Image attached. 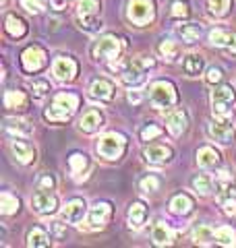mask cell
Instances as JSON below:
<instances>
[{
	"mask_svg": "<svg viewBox=\"0 0 236 248\" xmlns=\"http://www.w3.org/2000/svg\"><path fill=\"white\" fill-rule=\"evenodd\" d=\"M193 242L199 244V246L216 244V230L211 226H207V223H201V226H197L193 232Z\"/></svg>",
	"mask_w": 236,
	"mask_h": 248,
	"instance_id": "cell-32",
	"label": "cell"
},
{
	"mask_svg": "<svg viewBox=\"0 0 236 248\" xmlns=\"http://www.w3.org/2000/svg\"><path fill=\"white\" fill-rule=\"evenodd\" d=\"M222 77H224L222 68H219V66H209V68H207V75H205V83L216 85V83L222 81Z\"/></svg>",
	"mask_w": 236,
	"mask_h": 248,
	"instance_id": "cell-46",
	"label": "cell"
},
{
	"mask_svg": "<svg viewBox=\"0 0 236 248\" xmlns=\"http://www.w3.org/2000/svg\"><path fill=\"white\" fill-rule=\"evenodd\" d=\"M48 64V54L39 46H27L21 54V68L27 75H37L39 71H44Z\"/></svg>",
	"mask_w": 236,
	"mask_h": 248,
	"instance_id": "cell-9",
	"label": "cell"
},
{
	"mask_svg": "<svg viewBox=\"0 0 236 248\" xmlns=\"http://www.w3.org/2000/svg\"><path fill=\"white\" fill-rule=\"evenodd\" d=\"M27 246L31 248H46V246H50V236H48V232H46L44 228H31L27 232Z\"/></svg>",
	"mask_w": 236,
	"mask_h": 248,
	"instance_id": "cell-35",
	"label": "cell"
},
{
	"mask_svg": "<svg viewBox=\"0 0 236 248\" xmlns=\"http://www.w3.org/2000/svg\"><path fill=\"white\" fill-rule=\"evenodd\" d=\"M164 135V128L162 126H157V124H153V122H149V124H145L143 128L139 130V137H141V141H155L157 137H162Z\"/></svg>",
	"mask_w": 236,
	"mask_h": 248,
	"instance_id": "cell-41",
	"label": "cell"
},
{
	"mask_svg": "<svg viewBox=\"0 0 236 248\" xmlns=\"http://www.w3.org/2000/svg\"><path fill=\"white\" fill-rule=\"evenodd\" d=\"M27 23L25 19H21L19 15H15V13H9L6 15V19H4V31H6V35L13 37V40H21V37H25L27 35Z\"/></svg>",
	"mask_w": 236,
	"mask_h": 248,
	"instance_id": "cell-24",
	"label": "cell"
},
{
	"mask_svg": "<svg viewBox=\"0 0 236 248\" xmlns=\"http://www.w3.org/2000/svg\"><path fill=\"white\" fill-rule=\"evenodd\" d=\"M101 0H79L77 2V15H100Z\"/></svg>",
	"mask_w": 236,
	"mask_h": 248,
	"instance_id": "cell-39",
	"label": "cell"
},
{
	"mask_svg": "<svg viewBox=\"0 0 236 248\" xmlns=\"http://www.w3.org/2000/svg\"><path fill=\"white\" fill-rule=\"evenodd\" d=\"M230 37H232V31L222 29V27L209 31V44L216 46V48H224L226 50V46L230 44Z\"/></svg>",
	"mask_w": 236,
	"mask_h": 248,
	"instance_id": "cell-38",
	"label": "cell"
},
{
	"mask_svg": "<svg viewBox=\"0 0 236 248\" xmlns=\"http://www.w3.org/2000/svg\"><path fill=\"white\" fill-rule=\"evenodd\" d=\"M157 54L166 62H176L180 58V46H178V42L164 37V40H160V44H157Z\"/></svg>",
	"mask_w": 236,
	"mask_h": 248,
	"instance_id": "cell-30",
	"label": "cell"
},
{
	"mask_svg": "<svg viewBox=\"0 0 236 248\" xmlns=\"http://www.w3.org/2000/svg\"><path fill=\"white\" fill-rule=\"evenodd\" d=\"M207 135H209L211 141H216L219 145H232L234 139H236V130H234L230 120L216 118L207 124Z\"/></svg>",
	"mask_w": 236,
	"mask_h": 248,
	"instance_id": "cell-12",
	"label": "cell"
},
{
	"mask_svg": "<svg viewBox=\"0 0 236 248\" xmlns=\"http://www.w3.org/2000/svg\"><path fill=\"white\" fill-rule=\"evenodd\" d=\"M68 170H70V174H73L75 180H83L91 170V161L87 157V153H83V151L70 153L68 155Z\"/></svg>",
	"mask_w": 236,
	"mask_h": 248,
	"instance_id": "cell-19",
	"label": "cell"
},
{
	"mask_svg": "<svg viewBox=\"0 0 236 248\" xmlns=\"http://www.w3.org/2000/svg\"><path fill=\"white\" fill-rule=\"evenodd\" d=\"M222 164V155L214 145H203L197 151V166L203 170H214Z\"/></svg>",
	"mask_w": 236,
	"mask_h": 248,
	"instance_id": "cell-22",
	"label": "cell"
},
{
	"mask_svg": "<svg viewBox=\"0 0 236 248\" xmlns=\"http://www.w3.org/2000/svg\"><path fill=\"white\" fill-rule=\"evenodd\" d=\"M50 91H52L50 81H46V79H35L34 83H31V93H34V97H37V99H42L44 95H48Z\"/></svg>",
	"mask_w": 236,
	"mask_h": 248,
	"instance_id": "cell-42",
	"label": "cell"
},
{
	"mask_svg": "<svg viewBox=\"0 0 236 248\" xmlns=\"http://www.w3.org/2000/svg\"><path fill=\"white\" fill-rule=\"evenodd\" d=\"M79 73V64L73 56H68V54H60V56L54 58L52 62V75L54 79L60 81V83H70L75 81V77Z\"/></svg>",
	"mask_w": 236,
	"mask_h": 248,
	"instance_id": "cell-11",
	"label": "cell"
},
{
	"mask_svg": "<svg viewBox=\"0 0 236 248\" xmlns=\"http://www.w3.org/2000/svg\"><path fill=\"white\" fill-rule=\"evenodd\" d=\"M87 211H89L87 201L81 197H73L60 207V217H62V221L70 223V226H79L87 217Z\"/></svg>",
	"mask_w": 236,
	"mask_h": 248,
	"instance_id": "cell-10",
	"label": "cell"
},
{
	"mask_svg": "<svg viewBox=\"0 0 236 248\" xmlns=\"http://www.w3.org/2000/svg\"><path fill=\"white\" fill-rule=\"evenodd\" d=\"M139 188L143 192H155L157 188H160V178L153 176V174L141 178V180H139Z\"/></svg>",
	"mask_w": 236,
	"mask_h": 248,
	"instance_id": "cell-44",
	"label": "cell"
},
{
	"mask_svg": "<svg viewBox=\"0 0 236 248\" xmlns=\"http://www.w3.org/2000/svg\"><path fill=\"white\" fill-rule=\"evenodd\" d=\"M89 95L98 102H112L116 95V85L106 77H98L89 85Z\"/></svg>",
	"mask_w": 236,
	"mask_h": 248,
	"instance_id": "cell-16",
	"label": "cell"
},
{
	"mask_svg": "<svg viewBox=\"0 0 236 248\" xmlns=\"http://www.w3.org/2000/svg\"><path fill=\"white\" fill-rule=\"evenodd\" d=\"M155 0H129L127 4V19L137 27H145L155 21Z\"/></svg>",
	"mask_w": 236,
	"mask_h": 248,
	"instance_id": "cell-7",
	"label": "cell"
},
{
	"mask_svg": "<svg viewBox=\"0 0 236 248\" xmlns=\"http://www.w3.org/2000/svg\"><path fill=\"white\" fill-rule=\"evenodd\" d=\"M152 240H153L155 246H170L172 242H174V234H172L168 223L157 221L153 226V230H152Z\"/></svg>",
	"mask_w": 236,
	"mask_h": 248,
	"instance_id": "cell-28",
	"label": "cell"
},
{
	"mask_svg": "<svg viewBox=\"0 0 236 248\" xmlns=\"http://www.w3.org/2000/svg\"><path fill=\"white\" fill-rule=\"evenodd\" d=\"M226 52L230 56H236V31H232V37H230V44L226 46Z\"/></svg>",
	"mask_w": 236,
	"mask_h": 248,
	"instance_id": "cell-49",
	"label": "cell"
},
{
	"mask_svg": "<svg viewBox=\"0 0 236 248\" xmlns=\"http://www.w3.org/2000/svg\"><path fill=\"white\" fill-rule=\"evenodd\" d=\"M127 147H129V141L127 137L122 133H104L98 141H96V151L101 159L106 161H118L124 157V153H127Z\"/></svg>",
	"mask_w": 236,
	"mask_h": 248,
	"instance_id": "cell-2",
	"label": "cell"
},
{
	"mask_svg": "<svg viewBox=\"0 0 236 248\" xmlns=\"http://www.w3.org/2000/svg\"><path fill=\"white\" fill-rule=\"evenodd\" d=\"M79 102H81V97L77 95L73 91H60L54 95L52 104L46 108L44 112V118L52 122V124H60V122H67L75 116L77 108H79Z\"/></svg>",
	"mask_w": 236,
	"mask_h": 248,
	"instance_id": "cell-1",
	"label": "cell"
},
{
	"mask_svg": "<svg viewBox=\"0 0 236 248\" xmlns=\"http://www.w3.org/2000/svg\"><path fill=\"white\" fill-rule=\"evenodd\" d=\"M188 126V114L183 108H176L166 114V128L172 137H180Z\"/></svg>",
	"mask_w": 236,
	"mask_h": 248,
	"instance_id": "cell-20",
	"label": "cell"
},
{
	"mask_svg": "<svg viewBox=\"0 0 236 248\" xmlns=\"http://www.w3.org/2000/svg\"><path fill=\"white\" fill-rule=\"evenodd\" d=\"M37 188H46V190H54L56 188V178H54L52 174H42L37 178Z\"/></svg>",
	"mask_w": 236,
	"mask_h": 248,
	"instance_id": "cell-45",
	"label": "cell"
},
{
	"mask_svg": "<svg viewBox=\"0 0 236 248\" xmlns=\"http://www.w3.org/2000/svg\"><path fill=\"white\" fill-rule=\"evenodd\" d=\"M112 213H114L112 203H108V201H96L89 207L87 217H85L87 230H104L110 223V219H112Z\"/></svg>",
	"mask_w": 236,
	"mask_h": 248,
	"instance_id": "cell-8",
	"label": "cell"
},
{
	"mask_svg": "<svg viewBox=\"0 0 236 248\" xmlns=\"http://www.w3.org/2000/svg\"><path fill=\"white\" fill-rule=\"evenodd\" d=\"M11 151L21 166H31V164H35V159H37L35 147L27 141V137H13Z\"/></svg>",
	"mask_w": 236,
	"mask_h": 248,
	"instance_id": "cell-15",
	"label": "cell"
},
{
	"mask_svg": "<svg viewBox=\"0 0 236 248\" xmlns=\"http://www.w3.org/2000/svg\"><path fill=\"white\" fill-rule=\"evenodd\" d=\"M19 209H21L19 197H15L13 192H9V190H4L2 195H0V213H2V215L11 217L15 213H19Z\"/></svg>",
	"mask_w": 236,
	"mask_h": 248,
	"instance_id": "cell-34",
	"label": "cell"
},
{
	"mask_svg": "<svg viewBox=\"0 0 236 248\" xmlns=\"http://www.w3.org/2000/svg\"><path fill=\"white\" fill-rule=\"evenodd\" d=\"M147 217H149V207L143 201H133L127 211V226L131 230H141L145 226Z\"/></svg>",
	"mask_w": 236,
	"mask_h": 248,
	"instance_id": "cell-18",
	"label": "cell"
},
{
	"mask_svg": "<svg viewBox=\"0 0 236 248\" xmlns=\"http://www.w3.org/2000/svg\"><path fill=\"white\" fill-rule=\"evenodd\" d=\"M234 99H236V89L234 85L224 83L211 91V112L216 118L222 120H232L234 116Z\"/></svg>",
	"mask_w": 236,
	"mask_h": 248,
	"instance_id": "cell-3",
	"label": "cell"
},
{
	"mask_svg": "<svg viewBox=\"0 0 236 248\" xmlns=\"http://www.w3.org/2000/svg\"><path fill=\"white\" fill-rule=\"evenodd\" d=\"M174 157V151H172L170 145H164V143H153V145H147L143 149V161L149 166H166Z\"/></svg>",
	"mask_w": 236,
	"mask_h": 248,
	"instance_id": "cell-14",
	"label": "cell"
},
{
	"mask_svg": "<svg viewBox=\"0 0 236 248\" xmlns=\"http://www.w3.org/2000/svg\"><path fill=\"white\" fill-rule=\"evenodd\" d=\"M101 126H104V114H101L98 108H87L81 118H79V130L85 135L98 133Z\"/></svg>",
	"mask_w": 236,
	"mask_h": 248,
	"instance_id": "cell-17",
	"label": "cell"
},
{
	"mask_svg": "<svg viewBox=\"0 0 236 248\" xmlns=\"http://www.w3.org/2000/svg\"><path fill=\"white\" fill-rule=\"evenodd\" d=\"M4 108L9 112H25L29 108V97L25 91L9 89L4 91Z\"/></svg>",
	"mask_w": 236,
	"mask_h": 248,
	"instance_id": "cell-23",
	"label": "cell"
},
{
	"mask_svg": "<svg viewBox=\"0 0 236 248\" xmlns=\"http://www.w3.org/2000/svg\"><path fill=\"white\" fill-rule=\"evenodd\" d=\"M170 15H172V19H176V21L188 19L191 17V4H188V0H172Z\"/></svg>",
	"mask_w": 236,
	"mask_h": 248,
	"instance_id": "cell-37",
	"label": "cell"
},
{
	"mask_svg": "<svg viewBox=\"0 0 236 248\" xmlns=\"http://www.w3.org/2000/svg\"><path fill=\"white\" fill-rule=\"evenodd\" d=\"M77 27L85 33H100L104 23L98 15H77Z\"/></svg>",
	"mask_w": 236,
	"mask_h": 248,
	"instance_id": "cell-31",
	"label": "cell"
},
{
	"mask_svg": "<svg viewBox=\"0 0 236 248\" xmlns=\"http://www.w3.org/2000/svg\"><path fill=\"white\" fill-rule=\"evenodd\" d=\"M147 97L155 110H168V108L176 106L178 102V93H176V85L168 81V79H160L153 81L147 87Z\"/></svg>",
	"mask_w": 236,
	"mask_h": 248,
	"instance_id": "cell-4",
	"label": "cell"
},
{
	"mask_svg": "<svg viewBox=\"0 0 236 248\" xmlns=\"http://www.w3.org/2000/svg\"><path fill=\"white\" fill-rule=\"evenodd\" d=\"M193 209H195V201L191 195H186V192H178V195L170 199V211L174 215H180V217L191 215Z\"/></svg>",
	"mask_w": 236,
	"mask_h": 248,
	"instance_id": "cell-25",
	"label": "cell"
},
{
	"mask_svg": "<svg viewBox=\"0 0 236 248\" xmlns=\"http://www.w3.org/2000/svg\"><path fill=\"white\" fill-rule=\"evenodd\" d=\"M31 209L37 215H54L58 211V197L52 190L37 188V192L31 197Z\"/></svg>",
	"mask_w": 236,
	"mask_h": 248,
	"instance_id": "cell-13",
	"label": "cell"
},
{
	"mask_svg": "<svg viewBox=\"0 0 236 248\" xmlns=\"http://www.w3.org/2000/svg\"><path fill=\"white\" fill-rule=\"evenodd\" d=\"M21 6L31 15H39L48 9V2L46 0H21Z\"/></svg>",
	"mask_w": 236,
	"mask_h": 248,
	"instance_id": "cell-43",
	"label": "cell"
},
{
	"mask_svg": "<svg viewBox=\"0 0 236 248\" xmlns=\"http://www.w3.org/2000/svg\"><path fill=\"white\" fill-rule=\"evenodd\" d=\"M218 205L222 207V211L228 215H236V186L230 182L226 186H219L216 190Z\"/></svg>",
	"mask_w": 236,
	"mask_h": 248,
	"instance_id": "cell-21",
	"label": "cell"
},
{
	"mask_svg": "<svg viewBox=\"0 0 236 248\" xmlns=\"http://www.w3.org/2000/svg\"><path fill=\"white\" fill-rule=\"evenodd\" d=\"M207 6H209L211 15H216V17H226V15L230 13L232 0H207Z\"/></svg>",
	"mask_w": 236,
	"mask_h": 248,
	"instance_id": "cell-40",
	"label": "cell"
},
{
	"mask_svg": "<svg viewBox=\"0 0 236 248\" xmlns=\"http://www.w3.org/2000/svg\"><path fill=\"white\" fill-rule=\"evenodd\" d=\"M232 182V174L228 172V170H222V172L216 174V188H219V186H226Z\"/></svg>",
	"mask_w": 236,
	"mask_h": 248,
	"instance_id": "cell-47",
	"label": "cell"
},
{
	"mask_svg": "<svg viewBox=\"0 0 236 248\" xmlns=\"http://www.w3.org/2000/svg\"><path fill=\"white\" fill-rule=\"evenodd\" d=\"M4 133L11 137H29L34 133V126L27 120L21 118H6L4 120Z\"/></svg>",
	"mask_w": 236,
	"mask_h": 248,
	"instance_id": "cell-27",
	"label": "cell"
},
{
	"mask_svg": "<svg viewBox=\"0 0 236 248\" xmlns=\"http://www.w3.org/2000/svg\"><path fill=\"white\" fill-rule=\"evenodd\" d=\"M124 48V42L120 37H116L112 33H106V35H100L96 42L91 44L89 54L96 62H106V60H116L120 56V52Z\"/></svg>",
	"mask_w": 236,
	"mask_h": 248,
	"instance_id": "cell-5",
	"label": "cell"
},
{
	"mask_svg": "<svg viewBox=\"0 0 236 248\" xmlns=\"http://www.w3.org/2000/svg\"><path fill=\"white\" fill-rule=\"evenodd\" d=\"M183 68H185L186 77H199L203 73V68H205V58H203V54H199V52L186 54L185 60H183Z\"/></svg>",
	"mask_w": 236,
	"mask_h": 248,
	"instance_id": "cell-26",
	"label": "cell"
},
{
	"mask_svg": "<svg viewBox=\"0 0 236 248\" xmlns=\"http://www.w3.org/2000/svg\"><path fill=\"white\" fill-rule=\"evenodd\" d=\"M141 97H143V95H141V91L137 87H131V91H129V102L131 104H139Z\"/></svg>",
	"mask_w": 236,
	"mask_h": 248,
	"instance_id": "cell-48",
	"label": "cell"
},
{
	"mask_svg": "<svg viewBox=\"0 0 236 248\" xmlns=\"http://www.w3.org/2000/svg\"><path fill=\"white\" fill-rule=\"evenodd\" d=\"M153 66V60L147 58H131L120 64V79L129 87H139L147 79V71Z\"/></svg>",
	"mask_w": 236,
	"mask_h": 248,
	"instance_id": "cell-6",
	"label": "cell"
},
{
	"mask_svg": "<svg viewBox=\"0 0 236 248\" xmlns=\"http://www.w3.org/2000/svg\"><path fill=\"white\" fill-rule=\"evenodd\" d=\"M216 244L234 248L236 246V228L232 226H219L216 228Z\"/></svg>",
	"mask_w": 236,
	"mask_h": 248,
	"instance_id": "cell-36",
	"label": "cell"
},
{
	"mask_svg": "<svg viewBox=\"0 0 236 248\" xmlns=\"http://www.w3.org/2000/svg\"><path fill=\"white\" fill-rule=\"evenodd\" d=\"M191 186L197 195L201 197H209L211 192H214V178L209 174H197L191 178Z\"/></svg>",
	"mask_w": 236,
	"mask_h": 248,
	"instance_id": "cell-33",
	"label": "cell"
},
{
	"mask_svg": "<svg viewBox=\"0 0 236 248\" xmlns=\"http://www.w3.org/2000/svg\"><path fill=\"white\" fill-rule=\"evenodd\" d=\"M176 33L185 44H195L203 35V25H199V23H185V25L176 27Z\"/></svg>",
	"mask_w": 236,
	"mask_h": 248,
	"instance_id": "cell-29",
	"label": "cell"
}]
</instances>
